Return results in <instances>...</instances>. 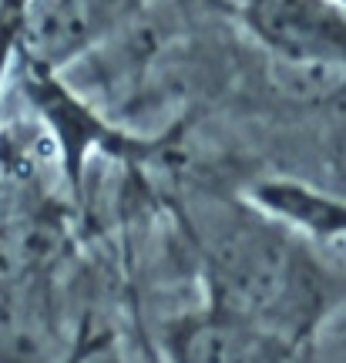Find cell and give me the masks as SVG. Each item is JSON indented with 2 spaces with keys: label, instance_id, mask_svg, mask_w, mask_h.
Listing matches in <instances>:
<instances>
[{
  "label": "cell",
  "instance_id": "obj_5",
  "mask_svg": "<svg viewBox=\"0 0 346 363\" xmlns=\"http://www.w3.org/2000/svg\"><path fill=\"white\" fill-rule=\"evenodd\" d=\"M135 0H30L24 24V54L51 67H65L71 57L118 24Z\"/></svg>",
  "mask_w": 346,
  "mask_h": 363
},
{
  "label": "cell",
  "instance_id": "obj_6",
  "mask_svg": "<svg viewBox=\"0 0 346 363\" xmlns=\"http://www.w3.org/2000/svg\"><path fill=\"white\" fill-rule=\"evenodd\" d=\"M0 363H61V320L48 269L0 283Z\"/></svg>",
  "mask_w": 346,
  "mask_h": 363
},
{
  "label": "cell",
  "instance_id": "obj_1",
  "mask_svg": "<svg viewBox=\"0 0 346 363\" xmlns=\"http://www.w3.org/2000/svg\"><path fill=\"white\" fill-rule=\"evenodd\" d=\"M206 299L252 316L309 347L343 299V283L313 252V242L245 202L195 222Z\"/></svg>",
  "mask_w": 346,
  "mask_h": 363
},
{
  "label": "cell",
  "instance_id": "obj_2",
  "mask_svg": "<svg viewBox=\"0 0 346 363\" xmlns=\"http://www.w3.org/2000/svg\"><path fill=\"white\" fill-rule=\"evenodd\" d=\"M24 88L27 98L38 108V115L51 128L61 165H65V179L74 192L84 182V169L94 152L104 158L138 165L165 148V138H145V135H131V131L111 125L74 88H67V81L61 78V67L44 65L30 54H24Z\"/></svg>",
  "mask_w": 346,
  "mask_h": 363
},
{
  "label": "cell",
  "instance_id": "obj_8",
  "mask_svg": "<svg viewBox=\"0 0 346 363\" xmlns=\"http://www.w3.org/2000/svg\"><path fill=\"white\" fill-rule=\"evenodd\" d=\"M336 4H340V7H343V11H346V0H336Z\"/></svg>",
  "mask_w": 346,
  "mask_h": 363
},
{
  "label": "cell",
  "instance_id": "obj_7",
  "mask_svg": "<svg viewBox=\"0 0 346 363\" xmlns=\"http://www.w3.org/2000/svg\"><path fill=\"white\" fill-rule=\"evenodd\" d=\"M249 202L309 242H346V199L296 179H262Z\"/></svg>",
  "mask_w": 346,
  "mask_h": 363
},
{
  "label": "cell",
  "instance_id": "obj_4",
  "mask_svg": "<svg viewBox=\"0 0 346 363\" xmlns=\"http://www.w3.org/2000/svg\"><path fill=\"white\" fill-rule=\"evenodd\" d=\"M239 17L279 65L346 74V11L336 0H239Z\"/></svg>",
  "mask_w": 346,
  "mask_h": 363
},
{
  "label": "cell",
  "instance_id": "obj_3",
  "mask_svg": "<svg viewBox=\"0 0 346 363\" xmlns=\"http://www.w3.org/2000/svg\"><path fill=\"white\" fill-rule=\"evenodd\" d=\"M158 347L168 363H296L309 350L216 299L168 316Z\"/></svg>",
  "mask_w": 346,
  "mask_h": 363
}]
</instances>
